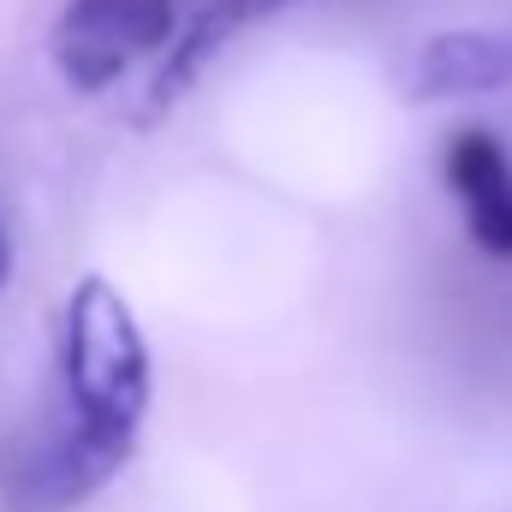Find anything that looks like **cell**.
<instances>
[{
	"label": "cell",
	"instance_id": "obj_1",
	"mask_svg": "<svg viewBox=\"0 0 512 512\" xmlns=\"http://www.w3.org/2000/svg\"><path fill=\"white\" fill-rule=\"evenodd\" d=\"M60 387L72 435L108 465H126L149 411V346L131 304L96 274L72 286L60 316Z\"/></svg>",
	"mask_w": 512,
	"mask_h": 512
},
{
	"label": "cell",
	"instance_id": "obj_2",
	"mask_svg": "<svg viewBox=\"0 0 512 512\" xmlns=\"http://www.w3.org/2000/svg\"><path fill=\"white\" fill-rule=\"evenodd\" d=\"M167 42H173V0H66L48 30V54L60 78L78 90H108Z\"/></svg>",
	"mask_w": 512,
	"mask_h": 512
},
{
	"label": "cell",
	"instance_id": "obj_3",
	"mask_svg": "<svg viewBox=\"0 0 512 512\" xmlns=\"http://www.w3.org/2000/svg\"><path fill=\"white\" fill-rule=\"evenodd\" d=\"M447 191L477 239V251L512 256V155L495 131H459L441 155Z\"/></svg>",
	"mask_w": 512,
	"mask_h": 512
},
{
	"label": "cell",
	"instance_id": "obj_4",
	"mask_svg": "<svg viewBox=\"0 0 512 512\" xmlns=\"http://www.w3.org/2000/svg\"><path fill=\"white\" fill-rule=\"evenodd\" d=\"M417 96H489L512 90V36L495 30H453L429 36L417 66H411Z\"/></svg>",
	"mask_w": 512,
	"mask_h": 512
},
{
	"label": "cell",
	"instance_id": "obj_5",
	"mask_svg": "<svg viewBox=\"0 0 512 512\" xmlns=\"http://www.w3.org/2000/svg\"><path fill=\"white\" fill-rule=\"evenodd\" d=\"M280 6H292V0H203V12L191 18V30L167 48L161 72H155V96H149V108H167L173 96H185V90L203 78V66L227 54L233 36H245L251 24L274 18Z\"/></svg>",
	"mask_w": 512,
	"mask_h": 512
},
{
	"label": "cell",
	"instance_id": "obj_6",
	"mask_svg": "<svg viewBox=\"0 0 512 512\" xmlns=\"http://www.w3.org/2000/svg\"><path fill=\"white\" fill-rule=\"evenodd\" d=\"M6 268H12V251H6V239H0V280H6Z\"/></svg>",
	"mask_w": 512,
	"mask_h": 512
}]
</instances>
